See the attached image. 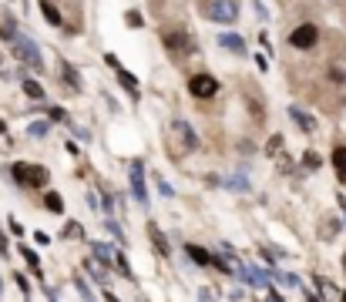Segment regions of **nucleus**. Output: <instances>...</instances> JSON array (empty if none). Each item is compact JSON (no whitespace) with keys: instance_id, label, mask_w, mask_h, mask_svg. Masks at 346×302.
I'll use <instances>...</instances> for the list:
<instances>
[{"instance_id":"nucleus-1","label":"nucleus","mask_w":346,"mask_h":302,"mask_svg":"<svg viewBox=\"0 0 346 302\" xmlns=\"http://www.w3.org/2000/svg\"><path fill=\"white\" fill-rule=\"evenodd\" d=\"M165 148H168V155H171L175 161L188 158V155L199 148L195 128L188 124V121H171V124H168V141H165Z\"/></svg>"},{"instance_id":"nucleus-2","label":"nucleus","mask_w":346,"mask_h":302,"mask_svg":"<svg viewBox=\"0 0 346 302\" xmlns=\"http://www.w3.org/2000/svg\"><path fill=\"white\" fill-rule=\"evenodd\" d=\"M161 40H165L168 54H175V57L195 54V40H192V34L182 31V27H175V31H165V34H161Z\"/></svg>"},{"instance_id":"nucleus-3","label":"nucleus","mask_w":346,"mask_h":302,"mask_svg":"<svg viewBox=\"0 0 346 302\" xmlns=\"http://www.w3.org/2000/svg\"><path fill=\"white\" fill-rule=\"evenodd\" d=\"M10 175H14L17 185H24V188H31V185H47V168H34V165H24V161H17V165L10 168Z\"/></svg>"},{"instance_id":"nucleus-4","label":"nucleus","mask_w":346,"mask_h":302,"mask_svg":"<svg viewBox=\"0 0 346 302\" xmlns=\"http://www.w3.org/2000/svg\"><path fill=\"white\" fill-rule=\"evenodd\" d=\"M14 54L20 57L24 64H31L34 71H40V67H44V61H40V51H37V44H34L31 37H24V34H20V37L14 40Z\"/></svg>"},{"instance_id":"nucleus-5","label":"nucleus","mask_w":346,"mask_h":302,"mask_svg":"<svg viewBox=\"0 0 346 302\" xmlns=\"http://www.w3.org/2000/svg\"><path fill=\"white\" fill-rule=\"evenodd\" d=\"M188 91H192V97L209 101V97L218 94V81L212 78V74H192V81H188Z\"/></svg>"},{"instance_id":"nucleus-6","label":"nucleus","mask_w":346,"mask_h":302,"mask_svg":"<svg viewBox=\"0 0 346 302\" xmlns=\"http://www.w3.org/2000/svg\"><path fill=\"white\" fill-rule=\"evenodd\" d=\"M316 40H319V27L316 24H299L296 31L289 34V44L296 51H309V47H316Z\"/></svg>"},{"instance_id":"nucleus-7","label":"nucleus","mask_w":346,"mask_h":302,"mask_svg":"<svg viewBox=\"0 0 346 302\" xmlns=\"http://www.w3.org/2000/svg\"><path fill=\"white\" fill-rule=\"evenodd\" d=\"M209 17L218 20V24H232L235 17H239V7H235V0H212L209 4Z\"/></svg>"},{"instance_id":"nucleus-8","label":"nucleus","mask_w":346,"mask_h":302,"mask_svg":"<svg viewBox=\"0 0 346 302\" xmlns=\"http://www.w3.org/2000/svg\"><path fill=\"white\" fill-rule=\"evenodd\" d=\"M105 61H108V67H114V74H118V81H121V88L128 91L131 97H138V81H135V74L125 71V67H121V61H118L114 54H105Z\"/></svg>"},{"instance_id":"nucleus-9","label":"nucleus","mask_w":346,"mask_h":302,"mask_svg":"<svg viewBox=\"0 0 346 302\" xmlns=\"http://www.w3.org/2000/svg\"><path fill=\"white\" fill-rule=\"evenodd\" d=\"M239 275H242V282H245V286H252V289H262V286L269 282V275H273V272L259 269V265H242V262H239Z\"/></svg>"},{"instance_id":"nucleus-10","label":"nucleus","mask_w":346,"mask_h":302,"mask_svg":"<svg viewBox=\"0 0 346 302\" xmlns=\"http://www.w3.org/2000/svg\"><path fill=\"white\" fill-rule=\"evenodd\" d=\"M128 175H131V191H135V198L141 202V208H148V188H145V171H141V165H131L128 168Z\"/></svg>"},{"instance_id":"nucleus-11","label":"nucleus","mask_w":346,"mask_h":302,"mask_svg":"<svg viewBox=\"0 0 346 302\" xmlns=\"http://www.w3.org/2000/svg\"><path fill=\"white\" fill-rule=\"evenodd\" d=\"M218 47L232 51V54H245V40L239 34H218Z\"/></svg>"},{"instance_id":"nucleus-12","label":"nucleus","mask_w":346,"mask_h":302,"mask_svg":"<svg viewBox=\"0 0 346 302\" xmlns=\"http://www.w3.org/2000/svg\"><path fill=\"white\" fill-rule=\"evenodd\" d=\"M289 114H292V121H296V124L303 128V131H306V135H313V131H316V121L309 118V114L303 111V108H289Z\"/></svg>"},{"instance_id":"nucleus-13","label":"nucleus","mask_w":346,"mask_h":302,"mask_svg":"<svg viewBox=\"0 0 346 302\" xmlns=\"http://www.w3.org/2000/svg\"><path fill=\"white\" fill-rule=\"evenodd\" d=\"M91 252H94L97 262H105V265H111V262H114V248H108L105 242H91Z\"/></svg>"},{"instance_id":"nucleus-14","label":"nucleus","mask_w":346,"mask_h":302,"mask_svg":"<svg viewBox=\"0 0 346 302\" xmlns=\"http://www.w3.org/2000/svg\"><path fill=\"white\" fill-rule=\"evenodd\" d=\"M333 168H336L339 182H346V144H339V148L333 151Z\"/></svg>"},{"instance_id":"nucleus-15","label":"nucleus","mask_w":346,"mask_h":302,"mask_svg":"<svg viewBox=\"0 0 346 302\" xmlns=\"http://www.w3.org/2000/svg\"><path fill=\"white\" fill-rule=\"evenodd\" d=\"M148 235H152V242H155V248H158L161 255H168V242H165V235H161V229L155 222H148Z\"/></svg>"},{"instance_id":"nucleus-16","label":"nucleus","mask_w":346,"mask_h":302,"mask_svg":"<svg viewBox=\"0 0 346 302\" xmlns=\"http://www.w3.org/2000/svg\"><path fill=\"white\" fill-rule=\"evenodd\" d=\"M40 10H44V17H47V20H51L54 27H61V24H64V20H61V10H57L54 4H51V0H40Z\"/></svg>"},{"instance_id":"nucleus-17","label":"nucleus","mask_w":346,"mask_h":302,"mask_svg":"<svg viewBox=\"0 0 346 302\" xmlns=\"http://www.w3.org/2000/svg\"><path fill=\"white\" fill-rule=\"evenodd\" d=\"M44 205H47L51 212H57V215H64V198H61V195H57V191H47V195H44Z\"/></svg>"},{"instance_id":"nucleus-18","label":"nucleus","mask_w":346,"mask_h":302,"mask_svg":"<svg viewBox=\"0 0 346 302\" xmlns=\"http://www.w3.org/2000/svg\"><path fill=\"white\" fill-rule=\"evenodd\" d=\"M61 74H64V81H67V88H71V91L81 88V84H78V71H74L67 61H61Z\"/></svg>"},{"instance_id":"nucleus-19","label":"nucleus","mask_w":346,"mask_h":302,"mask_svg":"<svg viewBox=\"0 0 346 302\" xmlns=\"http://www.w3.org/2000/svg\"><path fill=\"white\" fill-rule=\"evenodd\" d=\"M188 255H192V262H199V265H212V255L205 252V248H199V245H188Z\"/></svg>"},{"instance_id":"nucleus-20","label":"nucleus","mask_w":346,"mask_h":302,"mask_svg":"<svg viewBox=\"0 0 346 302\" xmlns=\"http://www.w3.org/2000/svg\"><path fill=\"white\" fill-rule=\"evenodd\" d=\"M0 37H4V40H10V44H14V40L20 37V34H17V24H14V20H10V17H7V20H4V27H0Z\"/></svg>"},{"instance_id":"nucleus-21","label":"nucleus","mask_w":346,"mask_h":302,"mask_svg":"<svg viewBox=\"0 0 346 302\" xmlns=\"http://www.w3.org/2000/svg\"><path fill=\"white\" fill-rule=\"evenodd\" d=\"M222 185H229L232 191H249V182L242 175H232V178H222Z\"/></svg>"},{"instance_id":"nucleus-22","label":"nucleus","mask_w":346,"mask_h":302,"mask_svg":"<svg viewBox=\"0 0 346 302\" xmlns=\"http://www.w3.org/2000/svg\"><path fill=\"white\" fill-rule=\"evenodd\" d=\"M24 94L34 97V101H40V97H44V88H40L37 81H24Z\"/></svg>"},{"instance_id":"nucleus-23","label":"nucleus","mask_w":346,"mask_h":302,"mask_svg":"<svg viewBox=\"0 0 346 302\" xmlns=\"http://www.w3.org/2000/svg\"><path fill=\"white\" fill-rule=\"evenodd\" d=\"M20 252H24V259H27V262H31V272H34V275H40V259H37V255H34V248H20Z\"/></svg>"},{"instance_id":"nucleus-24","label":"nucleus","mask_w":346,"mask_h":302,"mask_svg":"<svg viewBox=\"0 0 346 302\" xmlns=\"http://www.w3.org/2000/svg\"><path fill=\"white\" fill-rule=\"evenodd\" d=\"M27 135H31V138H44V135H47V121H34V124L27 128Z\"/></svg>"},{"instance_id":"nucleus-25","label":"nucleus","mask_w":346,"mask_h":302,"mask_svg":"<svg viewBox=\"0 0 346 302\" xmlns=\"http://www.w3.org/2000/svg\"><path fill=\"white\" fill-rule=\"evenodd\" d=\"M114 262H118V272H121V275H125V279H131V265H128V259H125V255H121V252H114Z\"/></svg>"},{"instance_id":"nucleus-26","label":"nucleus","mask_w":346,"mask_h":302,"mask_svg":"<svg viewBox=\"0 0 346 302\" xmlns=\"http://www.w3.org/2000/svg\"><path fill=\"white\" fill-rule=\"evenodd\" d=\"M105 229L114 235V242H125V232H121V225L118 222H111V218H105Z\"/></svg>"},{"instance_id":"nucleus-27","label":"nucleus","mask_w":346,"mask_h":302,"mask_svg":"<svg viewBox=\"0 0 346 302\" xmlns=\"http://www.w3.org/2000/svg\"><path fill=\"white\" fill-rule=\"evenodd\" d=\"M125 20H128V27H145V17L138 14V10H128V14H125Z\"/></svg>"},{"instance_id":"nucleus-28","label":"nucleus","mask_w":346,"mask_h":302,"mask_svg":"<svg viewBox=\"0 0 346 302\" xmlns=\"http://www.w3.org/2000/svg\"><path fill=\"white\" fill-rule=\"evenodd\" d=\"M303 165H306L309 171H313V168H319V155H313V151H306V155H303Z\"/></svg>"},{"instance_id":"nucleus-29","label":"nucleus","mask_w":346,"mask_h":302,"mask_svg":"<svg viewBox=\"0 0 346 302\" xmlns=\"http://www.w3.org/2000/svg\"><path fill=\"white\" fill-rule=\"evenodd\" d=\"M158 191L165 195V198H171V195H175V188H171V185L165 182V178H158Z\"/></svg>"},{"instance_id":"nucleus-30","label":"nucleus","mask_w":346,"mask_h":302,"mask_svg":"<svg viewBox=\"0 0 346 302\" xmlns=\"http://www.w3.org/2000/svg\"><path fill=\"white\" fill-rule=\"evenodd\" d=\"M279 148H282V138H279V135H276V138H273V141H269V144H266V151H269V155H276V151H279Z\"/></svg>"},{"instance_id":"nucleus-31","label":"nucleus","mask_w":346,"mask_h":302,"mask_svg":"<svg viewBox=\"0 0 346 302\" xmlns=\"http://www.w3.org/2000/svg\"><path fill=\"white\" fill-rule=\"evenodd\" d=\"M64 235H71V239H78V235H81V225H67V229H64Z\"/></svg>"},{"instance_id":"nucleus-32","label":"nucleus","mask_w":346,"mask_h":302,"mask_svg":"<svg viewBox=\"0 0 346 302\" xmlns=\"http://www.w3.org/2000/svg\"><path fill=\"white\" fill-rule=\"evenodd\" d=\"M330 78H333V81H336V84H343V81H346V74H343V71H339V67H333V71H330Z\"/></svg>"},{"instance_id":"nucleus-33","label":"nucleus","mask_w":346,"mask_h":302,"mask_svg":"<svg viewBox=\"0 0 346 302\" xmlns=\"http://www.w3.org/2000/svg\"><path fill=\"white\" fill-rule=\"evenodd\" d=\"M202 302H212V292H209V289H202Z\"/></svg>"},{"instance_id":"nucleus-34","label":"nucleus","mask_w":346,"mask_h":302,"mask_svg":"<svg viewBox=\"0 0 346 302\" xmlns=\"http://www.w3.org/2000/svg\"><path fill=\"white\" fill-rule=\"evenodd\" d=\"M339 302H346V292H343V295H339Z\"/></svg>"},{"instance_id":"nucleus-35","label":"nucleus","mask_w":346,"mask_h":302,"mask_svg":"<svg viewBox=\"0 0 346 302\" xmlns=\"http://www.w3.org/2000/svg\"><path fill=\"white\" fill-rule=\"evenodd\" d=\"M0 131H4V121H0Z\"/></svg>"}]
</instances>
